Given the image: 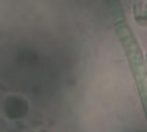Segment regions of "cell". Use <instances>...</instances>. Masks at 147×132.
<instances>
[{
	"label": "cell",
	"instance_id": "cell-1",
	"mask_svg": "<svg viewBox=\"0 0 147 132\" xmlns=\"http://www.w3.org/2000/svg\"><path fill=\"white\" fill-rule=\"evenodd\" d=\"M0 110H2L3 116L7 121L18 122L25 119L30 115L31 106L30 101L21 94H7L6 97L2 100L0 104Z\"/></svg>",
	"mask_w": 147,
	"mask_h": 132
}]
</instances>
